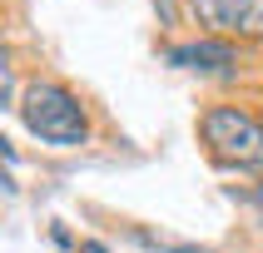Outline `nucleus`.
Masks as SVG:
<instances>
[{"instance_id": "f257e3e1", "label": "nucleus", "mask_w": 263, "mask_h": 253, "mask_svg": "<svg viewBox=\"0 0 263 253\" xmlns=\"http://www.w3.org/2000/svg\"><path fill=\"white\" fill-rule=\"evenodd\" d=\"M20 119H25V129L35 139H45L55 149H74V144H85V134H89L80 100L65 85H55V80H35L20 94Z\"/></svg>"}, {"instance_id": "f03ea898", "label": "nucleus", "mask_w": 263, "mask_h": 253, "mask_svg": "<svg viewBox=\"0 0 263 253\" xmlns=\"http://www.w3.org/2000/svg\"><path fill=\"white\" fill-rule=\"evenodd\" d=\"M199 134H204L209 154L219 164H234V169H263V124L243 109H209L199 119Z\"/></svg>"}, {"instance_id": "7ed1b4c3", "label": "nucleus", "mask_w": 263, "mask_h": 253, "mask_svg": "<svg viewBox=\"0 0 263 253\" xmlns=\"http://www.w3.org/2000/svg\"><path fill=\"white\" fill-rule=\"evenodd\" d=\"M199 25L229 40H263V0H189Z\"/></svg>"}, {"instance_id": "20e7f679", "label": "nucleus", "mask_w": 263, "mask_h": 253, "mask_svg": "<svg viewBox=\"0 0 263 253\" xmlns=\"http://www.w3.org/2000/svg\"><path fill=\"white\" fill-rule=\"evenodd\" d=\"M169 65L199 70V74H234L238 55H234L229 40H194V45H174V50H169Z\"/></svg>"}, {"instance_id": "39448f33", "label": "nucleus", "mask_w": 263, "mask_h": 253, "mask_svg": "<svg viewBox=\"0 0 263 253\" xmlns=\"http://www.w3.org/2000/svg\"><path fill=\"white\" fill-rule=\"evenodd\" d=\"M144 243H154V238H144ZM159 253H204V248H179V243H154Z\"/></svg>"}, {"instance_id": "423d86ee", "label": "nucleus", "mask_w": 263, "mask_h": 253, "mask_svg": "<svg viewBox=\"0 0 263 253\" xmlns=\"http://www.w3.org/2000/svg\"><path fill=\"white\" fill-rule=\"evenodd\" d=\"M80 253H109V248H104V243H95V238H89V243H80Z\"/></svg>"}, {"instance_id": "0eeeda50", "label": "nucleus", "mask_w": 263, "mask_h": 253, "mask_svg": "<svg viewBox=\"0 0 263 253\" xmlns=\"http://www.w3.org/2000/svg\"><path fill=\"white\" fill-rule=\"evenodd\" d=\"M253 204H258V213H263V184H258V189H253Z\"/></svg>"}]
</instances>
